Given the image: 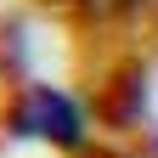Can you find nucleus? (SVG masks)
Segmentation results:
<instances>
[{
    "label": "nucleus",
    "instance_id": "f257e3e1",
    "mask_svg": "<svg viewBox=\"0 0 158 158\" xmlns=\"http://www.w3.org/2000/svg\"><path fill=\"white\" fill-rule=\"evenodd\" d=\"M11 130L28 141H51V147H85V118L51 85H28L11 107Z\"/></svg>",
    "mask_w": 158,
    "mask_h": 158
},
{
    "label": "nucleus",
    "instance_id": "7ed1b4c3",
    "mask_svg": "<svg viewBox=\"0 0 158 158\" xmlns=\"http://www.w3.org/2000/svg\"><path fill=\"white\" fill-rule=\"evenodd\" d=\"M96 158H102V152H96Z\"/></svg>",
    "mask_w": 158,
    "mask_h": 158
},
{
    "label": "nucleus",
    "instance_id": "f03ea898",
    "mask_svg": "<svg viewBox=\"0 0 158 158\" xmlns=\"http://www.w3.org/2000/svg\"><path fill=\"white\" fill-rule=\"evenodd\" d=\"M62 6H73V11H85V17H124V11H135L141 0H62Z\"/></svg>",
    "mask_w": 158,
    "mask_h": 158
}]
</instances>
